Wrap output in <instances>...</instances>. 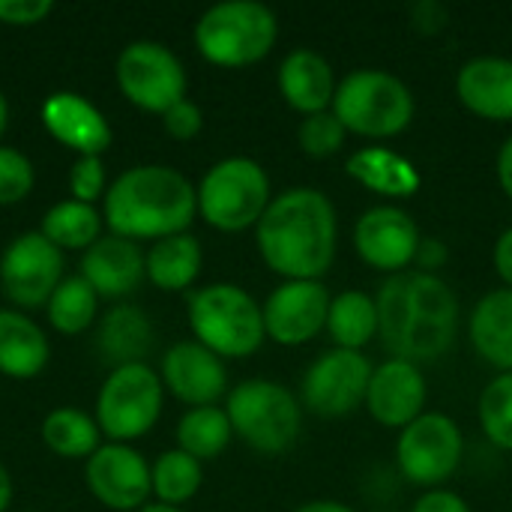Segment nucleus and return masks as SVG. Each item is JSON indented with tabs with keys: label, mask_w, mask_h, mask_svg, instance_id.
<instances>
[{
	"label": "nucleus",
	"mask_w": 512,
	"mask_h": 512,
	"mask_svg": "<svg viewBox=\"0 0 512 512\" xmlns=\"http://www.w3.org/2000/svg\"><path fill=\"white\" fill-rule=\"evenodd\" d=\"M375 306L378 339L396 360L435 363L450 354L459 336V300L441 276L420 270L387 276Z\"/></svg>",
	"instance_id": "f257e3e1"
},
{
	"label": "nucleus",
	"mask_w": 512,
	"mask_h": 512,
	"mask_svg": "<svg viewBox=\"0 0 512 512\" xmlns=\"http://www.w3.org/2000/svg\"><path fill=\"white\" fill-rule=\"evenodd\" d=\"M339 219L333 201L315 186H294L273 195L255 225L264 264L288 279H321L336 258Z\"/></svg>",
	"instance_id": "f03ea898"
},
{
	"label": "nucleus",
	"mask_w": 512,
	"mask_h": 512,
	"mask_svg": "<svg viewBox=\"0 0 512 512\" xmlns=\"http://www.w3.org/2000/svg\"><path fill=\"white\" fill-rule=\"evenodd\" d=\"M198 213V189L177 168L135 165L105 192L102 216L111 234L126 240H165L186 234Z\"/></svg>",
	"instance_id": "7ed1b4c3"
},
{
	"label": "nucleus",
	"mask_w": 512,
	"mask_h": 512,
	"mask_svg": "<svg viewBox=\"0 0 512 512\" xmlns=\"http://www.w3.org/2000/svg\"><path fill=\"white\" fill-rule=\"evenodd\" d=\"M330 111L351 135L384 141L411 126L417 102L399 75L387 69H354L339 81Z\"/></svg>",
	"instance_id": "20e7f679"
},
{
	"label": "nucleus",
	"mask_w": 512,
	"mask_h": 512,
	"mask_svg": "<svg viewBox=\"0 0 512 512\" xmlns=\"http://www.w3.org/2000/svg\"><path fill=\"white\" fill-rule=\"evenodd\" d=\"M189 327L195 342L222 360L252 357L267 339L258 300L234 282H213L198 288L189 297Z\"/></svg>",
	"instance_id": "39448f33"
},
{
	"label": "nucleus",
	"mask_w": 512,
	"mask_h": 512,
	"mask_svg": "<svg viewBox=\"0 0 512 512\" xmlns=\"http://www.w3.org/2000/svg\"><path fill=\"white\" fill-rule=\"evenodd\" d=\"M225 414L234 435L261 456L288 453L303 429L300 399L279 381L249 378L228 390Z\"/></svg>",
	"instance_id": "423d86ee"
},
{
	"label": "nucleus",
	"mask_w": 512,
	"mask_h": 512,
	"mask_svg": "<svg viewBox=\"0 0 512 512\" xmlns=\"http://www.w3.org/2000/svg\"><path fill=\"white\" fill-rule=\"evenodd\" d=\"M279 39L276 12L258 0H225L210 6L195 24L198 54L225 69L264 60Z\"/></svg>",
	"instance_id": "0eeeda50"
},
{
	"label": "nucleus",
	"mask_w": 512,
	"mask_h": 512,
	"mask_svg": "<svg viewBox=\"0 0 512 512\" xmlns=\"http://www.w3.org/2000/svg\"><path fill=\"white\" fill-rule=\"evenodd\" d=\"M270 201V177L261 162L249 156L219 159L198 183V213L210 228L225 234L255 228Z\"/></svg>",
	"instance_id": "6e6552de"
},
{
	"label": "nucleus",
	"mask_w": 512,
	"mask_h": 512,
	"mask_svg": "<svg viewBox=\"0 0 512 512\" xmlns=\"http://www.w3.org/2000/svg\"><path fill=\"white\" fill-rule=\"evenodd\" d=\"M162 414V378L147 363L111 369L96 399V426L111 444L144 438Z\"/></svg>",
	"instance_id": "1a4fd4ad"
},
{
	"label": "nucleus",
	"mask_w": 512,
	"mask_h": 512,
	"mask_svg": "<svg viewBox=\"0 0 512 512\" xmlns=\"http://www.w3.org/2000/svg\"><path fill=\"white\" fill-rule=\"evenodd\" d=\"M465 456V435L459 423L441 411L420 414L411 426L399 432L396 465L399 474L420 489H444V483L459 471Z\"/></svg>",
	"instance_id": "9d476101"
},
{
	"label": "nucleus",
	"mask_w": 512,
	"mask_h": 512,
	"mask_svg": "<svg viewBox=\"0 0 512 512\" xmlns=\"http://www.w3.org/2000/svg\"><path fill=\"white\" fill-rule=\"evenodd\" d=\"M117 84L132 105L150 114H165L186 99V69L180 57L153 39L129 42L120 51Z\"/></svg>",
	"instance_id": "9b49d317"
},
{
	"label": "nucleus",
	"mask_w": 512,
	"mask_h": 512,
	"mask_svg": "<svg viewBox=\"0 0 512 512\" xmlns=\"http://www.w3.org/2000/svg\"><path fill=\"white\" fill-rule=\"evenodd\" d=\"M375 366L363 351L330 348L306 369L300 384V405L315 417H348L360 405H366L369 381Z\"/></svg>",
	"instance_id": "f8f14e48"
},
{
	"label": "nucleus",
	"mask_w": 512,
	"mask_h": 512,
	"mask_svg": "<svg viewBox=\"0 0 512 512\" xmlns=\"http://www.w3.org/2000/svg\"><path fill=\"white\" fill-rule=\"evenodd\" d=\"M63 282V252L39 231L18 234L0 258L3 294L21 309H39Z\"/></svg>",
	"instance_id": "ddd939ff"
},
{
	"label": "nucleus",
	"mask_w": 512,
	"mask_h": 512,
	"mask_svg": "<svg viewBox=\"0 0 512 512\" xmlns=\"http://www.w3.org/2000/svg\"><path fill=\"white\" fill-rule=\"evenodd\" d=\"M333 294L321 279H288L264 300V330L267 339L285 348H297L327 330Z\"/></svg>",
	"instance_id": "4468645a"
},
{
	"label": "nucleus",
	"mask_w": 512,
	"mask_h": 512,
	"mask_svg": "<svg viewBox=\"0 0 512 512\" xmlns=\"http://www.w3.org/2000/svg\"><path fill=\"white\" fill-rule=\"evenodd\" d=\"M423 234L414 216L396 204L369 207L354 225V249L372 270L381 273H405L417 261V249Z\"/></svg>",
	"instance_id": "2eb2a0df"
},
{
	"label": "nucleus",
	"mask_w": 512,
	"mask_h": 512,
	"mask_svg": "<svg viewBox=\"0 0 512 512\" xmlns=\"http://www.w3.org/2000/svg\"><path fill=\"white\" fill-rule=\"evenodd\" d=\"M87 489L108 510H144L153 495V471L141 453L126 444H102L84 468Z\"/></svg>",
	"instance_id": "dca6fc26"
},
{
	"label": "nucleus",
	"mask_w": 512,
	"mask_h": 512,
	"mask_svg": "<svg viewBox=\"0 0 512 512\" xmlns=\"http://www.w3.org/2000/svg\"><path fill=\"white\" fill-rule=\"evenodd\" d=\"M426 399L429 390H426L423 369L417 363L390 357L381 366H375L366 393V408L378 426L402 432L420 414H426Z\"/></svg>",
	"instance_id": "f3484780"
},
{
	"label": "nucleus",
	"mask_w": 512,
	"mask_h": 512,
	"mask_svg": "<svg viewBox=\"0 0 512 512\" xmlns=\"http://www.w3.org/2000/svg\"><path fill=\"white\" fill-rule=\"evenodd\" d=\"M162 384L183 405L210 408L222 396H228V369L222 357H216L201 342H177L165 351L162 360Z\"/></svg>",
	"instance_id": "a211bd4d"
},
{
	"label": "nucleus",
	"mask_w": 512,
	"mask_h": 512,
	"mask_svg": "<svg viewBox=\"0 0 512 512\" xmlns=\"http://www.w3.org/2000/svg\"><path fill=\"white\" fill-rule=\"evenodd\" d=\"M42 123L54 141L75 150L78 156H99L114 141L105 114L72 90H57L42 102Z\"/></svg>",
	"instance_id": "6ab92c4d"
},
{
	"label": "nucleus",
	"mask_w": 512,
	"mask_h": 512,
	"mask_svg": "<svg viewBox=\"0 0 512 512\" xmlns=\"http://www.w3.org/2000/svg\"><path fill=\"white\" fill-rule=\"evenodd\" d=\"M81 276L99 297H129L147 279V261L138 243L126 237H99L81 258Z\"/></svg>",
	"instance_id": "aec40b11"
},
{
	"label": "nucleus",
	"mask_w": 512,
	"mask_h": 512,
	"mask_svg": "<svg viewBox=\"0 0 512 512\" xmlns=\"http://www.w3.org/2000/svg\"><path fill=\"white\" fill-rule=\"evenodd\" d=\"M456 96L471 114L495 123H510L512 57H498V54L471 57L456 75Z\"/></svg>",
	"instance_id": "412c9836"
},
{
	"label": "nucleus",
	"mask_w": 512,
	"mask_h": 512,
	"mask_svg": "<svg viewBox=\"0 0 512 512\" xmlns=\"http://www.w3.org/2000/svg\"><path fill=\"white\" fill-rule=\"evenodd\" d=\"M276 81H279L282 99L303 117L318 114V111H330L336 87H339L330 60L324 54H318L315 48L288 51L285 60L279 63Z\"/></svg>",
	"instance_id": "4be33fe9"
},
{
	"label": "nucleus",
	"mask_w": 512,
	"mask_h": 512,
	"mask_svg": "<svg viewBox=\"0 0 512 512\" xmlns=\"http://www.w3.org/2000/svg\"><path fill=\"white\" fill-rule=\"evenodd\" d=\"M468 336L480 360L498 372H512V288H495L477 300Z\"/></svg>",
	"instance_id": "5701e85b"
},
{
	"label": "nucleus",
	"mask_w": 512,
	"mask_h": 512,
	"mask_svg": "<svg viewBox=\"0 0 512 512\" xmlns=\"http://www.w3.org/2000/svg\"><path fill=\"white\" fill-rule=\"evenodd\" d=\"M345 171L351 174V180H357L360 186L381 198H411L423 183L417 165L408 156L381 144L351 153Z\"/></svg>",
	"instance_id": "b1692460"
},
{
	"label": "nucleus",
	"mask_w": 512,
	"mask_h": 512,
	"mask_svg": "<svg viewBox=\"0 0 512 512\" xmlns=\"http://www.w3.org/2000/svg\"><path fill=\"white\" fill-rule=\"evenodd\" d=\"M48 339L36 321L21 312L0 309V372L6 378H36L48 366Z\"/></svg>",
	"instance_id": "393cba45"
},
{
	"label": "nucleus",
	"mask_w": 512,
	"mask_h": 512,
	"mask_svg": "<svg viewBox=\"0 0 512 512\" xmlns=\"http://www.w3.org/2000/svg\"><path fill=\"white\" fill-rule=\"evenodd\" d=\"M96 345L114 369L144 363L153 348V327L138 306H114L99 324Z\"/></svg>",
	"instance_id": "a878e982"
},
{
	"label": "nucleus",
	"mask_w": 512,
	"mask_h": 512,
	"mask_svg": "<svg viewBox=\"0 0 512 512\" xmlns=\"http://www.w3.org/2000/svg\"><path fill=\"white\" fill-rule=\"evenodd\" d=\"M144 261H147V279L159 291H186L201 273L204 252H201L198 237L186 231V234L156 240L150 252L144 255Z\"/></svg>",
	"instance_id": "bb28decb"
},
{
	"label": "nucleus",
	"mask_w": 512,
	"mask_h": 512,
	"mask_svg": "<svg viewBox=\"0 0 512 512\" xmlns=\"http://www.w3.org/2000/svg\"><path fill=\"white\" fill-rule=\"evenodd\" d=\"M327 333L333 348L363 351L378 336V306L366 291H342L330 303Z\"/></svg>",
	"instance_id": "cd10ccee"
},
{
	"label": "nucleus",
	"mask_w": 512,
	"mask_h": 512,
	"mask_svg": "<svg viewBox=\"0 0 512 512\" xmlns=\"http://www.w3.org/2000/svg\"><path fill=\"white\" fill-rule=\"evenodd\" d=\"M102 213L93 204H81V201H60L54 204L45 216H42V228L39 234L45 240H51L60 252L63 249H90L99 240L102 231Z\"/></svg>",
	"instance_id": "c85d7f7f"
},
{
	"label": "nucleus",
	"mask_w": 512,
	"mask_h": 512,
	"mask_svg": "<svg viewBox=\"0 0 512 512\" xmlns=\"http://www.w3.org/2000/svg\"><path fill=\"white\" fill-rule=\"evenodd\" d=\"M99 426L90 414L78 408H54L42 420V441L51 453L63 459H90L99 444Z\"/></svg>",
	"instance_id": "c756f323"
},
{
	"label": "nucleus",
	"mask_w": 512,
	"mask_h": 512,
	"mask_svg": "<svg viewBox=\"0 0 512 512\" xmlns=\"http://www.w3.org/2000/svg\"><path fill=\"white\" fill-rule=\"evenodd\" d=\"M234 438L231 420L225 408L210 405V408H192L180 417L177 423V450L189 453L198 462L216 459Z\"/></svg>",
	"instance_id": "7c9ffc66"
},
{
	"label": "nucleus",
	"mask_w": 512,
	"mask_h": 512,
	"mask_svg": "<svg viewBox=\"0 0 512 512\" xmlns=\"http://www.w3.org/2000/svg\"><path fill=\"white\" fill-rule=\"evenodd\" d=\"M99 309V294L90 288L84 276H69L57 285L51 300L45 303L48 321L57 333L63 336H78L84 333Z\"/></svg>",
	"instance_id": "2f4dec72"
},
{
	"label": "nucleus",
	"mask_w": 512,
	"mask_h": 512,
	"mask_svg": "<svg viewBox=\"0 0 512 512\" xmlns=\"http://www.w3.org/2000/svg\"><path fill=\"white\" fill-rule=\"evenodd\" d=\"M150 471H153V495L159 498V504H168V507L186 504L189 498L198 495V489L204 483L201 462L183 450L162 453Z\"/></svg>",
	"instance_id": "473e14b6"
},
{
	"label": "nucleus",
	"mask_w": 512,
	"mask_h": 512,
	"mask_svg": "<svg viewBox=\"0 0 512 512\" xmlns=\"http://www.w3.org/2000/svg\"><path fill=\"white\" fill-rule=\"evenodd\" d=\"M477 420L483 435L498 447L512 453V372H498L480 393Z\"/></svg>",
	"instance_id": "72a5a7b5"
},
{
	"label": "nucleus",
	"mask_w": 512,
	"mask_h": 512,
	"mask_svg": "<svg viewBox=\"0 0 512 512\" xmlns=\"http://www.w3.org/2000/svg\"><path fill=\"white\" fill-rule=\"evenodd\" d=\"M345 138H348V129L342 126V120L333 111L309 114L297 126V144L312 159H327V156L339 153L345 147Z\"/></svg>",
	"instance_id": "f704fd0d"
},
{
	"label": "nucleus",
	"mask_w": 512,
	"mask_h": 512,
	"mask_svg": "<svg viewBox=\"0 0 512 512\" xmlns=\"http://www.w3.org/2000/svg\"><path fill=\"white\" fill-rule=\"evenodd\" d=\"M33 180L30 159L12 147H0V207L24 201L33 189Z\"/></svg>",
	"instance_id": "c9c22d12"
},
{
	"label": "nucleus",
	"mask_w": 512,
	"mask_h": 512,
	"mask_svg": "<svg viewBox=\"0 0 512 512\" xmlns=\"http://www.w3.org/2000/svg\"><path fill=\"white\" fill-rule=\"evenodd\" d=\"M69 189L72 198L81 204H93L99 195H105V168L99 156H78L69 171Z\"/></svg>",
	"instance_id": "e433bc0d"
},
{
	"label": "nucleus",
	"mask_w": 512,
	"mask_h": 512,
	"mask_svg": "<svg viewBox=\"0 0 512 512\" xmlns=\"http://www.w3.org/2000/svg\"><path fill=\"white\" fill-rule=\"evenodd\" d=\"M162 126H165V132L171 138L192 141L201 132V126H204V114H201V108L192 99H183V102H177L174 108H168L162 114Z\"/></svg>",
	"instance_id": "4c0bfd02"
},
{
	"label": "nucleus",
	"mask_w": 512,
	"mask_h": 512,
	"mask_svg": "<svg viewBox=\"0 0 512 512\" xmlns=\"http://www.w3.org/2000/svg\"><path fill=\"white\" fill-rule=\"evenodd\" d=\"M54 6L48 0H0V21L3 24H36L42 21Z\"/></svg>",
	"instance_id": "58836bf2"
},
{
	"label": "nucleus",
	"mask_w": 512,
	"mask_h": 512,
	"mask_svg": "<svg viewBox=\"0 0 512 512\" xmlns=\"http://www.w3.org/2000/svg\"><path fill=\"white\" fill-rule=\"evenodd\" d=\"M411 512H471L468 501L459 492L450 489H429L426 495L417 498Z\"/></svg>",
	"instance_id": "ea45409f"
},
{
	"label": "nucleus",
	"mask_w": 512,
	"mask_h": 512,
	"mask_svg": "<svg viewBox=\"0 0 512 512\" xmlns=\"http://www.w3.org/2000/svg\"><path fill=\"white\" fill-rule=\"evenodd\" d=\"M447 246H444V240H438V237H423V243H420V249H417V267L414 270H420V273H432V276H438V270L447 264Z\"/></svg>",
	"instance_id": "a19ab883"
},
{
	"label": "nucleus",
	"mask_w": 512,
	"mask_h": 512,
	"mask_svg": "<svg viewBox=\"0 0 512 512\" xmlns=\"http://www.w3.org/2000/svg\"><path fill=\"white\" fill-rule=\"evenodd\" d=\"M414 27L423 30V33H438L447 27V9L441 3H432V0H423L414 6Z\"/></svg>",
	"instance_id": "79ce46f5"
},
{
	"label": "nucleus",
	"mask_w": 512,
	"mask_h": 512,
	"mask_svg": "<svg viewBox=\"0 0 512 512\" xmlns=\"http://www.w3.org/2000/svg\"><path fill=\"white\" fill-rule=\"evenodd\" d=\"M495 270H498V276L504 279V285L512 288V225L495 240Z\"/></svg>",
	"instance_id": "37998d69"
},
{
	"label": "nucleus",
	"mask_w": 512,
	"mask_h": 512,
	"mask_svg": "<svg viewBox=\"0 0 512 512\" xmlns=\"http://www.w3.org/2000/svg\"><path fill=\"white\" fill-rule=\"evenodd\" d=\"M498 183H501L504 195L512 201V135L498 150Z\"/></svg>",
	"instance_id": "c03bdc74"
},
{
	"label": "nucleus",
	"mask_w": 512,
	"mask_h": 512,
	"mask_svg": "<svg viewBox=\"0 0 512 512\" xmlns=\"http://www.w3.org/2000/svg\"><path fill=\"white\" fill-rule=\"evenodd\" d=\"M294 512H354L351 507L339 504V501H306Z\"/></svg>",
	"instance_id": "a18cd8bd"
},
{
	"label": "nucleus",
	"mask_w": 512,
	"mask_h": 512,
	"mask_svg": "<svg viewBox=\"0 0 512 512\" xmlns=\"http://www.w3.org/2000/svg\"><path fill=\"white\" fill-rule=\"evenodd\" d=\"M9 504H12V480H9L6 468L0 465V512H6Z\"/></svg>",
	"instance_id": "49530a36"
},
{
	"label": "nucleus",
	"mask_w": 512,
	"mask_h": 512,
	"mask_svg": "<svg viewBox=\"0 0 512 512\" xmlns=\"http://www.w3.org/2000/svg\"><path fill=\"white\" fill-rule=\"evenodd\" d=\"M6 123H9V105H6V96H3V90H0V138H3V132H6Z\"/></svg>",
	"instance_id": "de8ad7c7"
},
{
	"label": "nucleus",
	"mask_w": 512,
	"mask_h": 512,
	"mask_svg": "<svg viewBox=\"0 0 512 512\" xmlns=\"http://www.w3.org/2000/svg\"><path fill=\"white\" fill-rule=\"evenodd\" d=\"M138 512H183L180 507H168V504H147L144 510Z\"/></svg>",
	"instance_id": "09e8293b"
}]
</instances>
